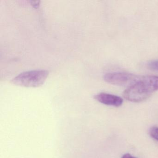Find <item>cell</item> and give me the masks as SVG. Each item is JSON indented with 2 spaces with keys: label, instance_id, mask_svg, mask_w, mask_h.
<instances>
[{
  "label": "cell",
  "instance_id": "5b68a950",
  "mask_svg": "<svg viewBox=\"0 0 158 158\" xmlns=\"http://www.w3.org/2000/svg\"><path fill=\"white\" fill-rule=\"evenodd\" d=\"M149 134L151 136L158 141V127H153L150 129Z\"/></svg>",
  "mask_w": 158,
  "mask_h": 158
},
{
  "label": "cell",
  "instance_id": "52a82bcc",
  "mask_svg": "<svg viewBox=\"0 0 158 158\" xmlns=\"http://www.w3.org/2000/svg\"><path fill=\"white\" fill-rule=\"evenodd\" d=\"M122 158H137L136 157H134V156H132L131 154L129 153H126V154H124L123 155V157Z\"/></svg>",
  "mask_w": 158,
  "mask_h": 158
},
{
  "label": "cell",
  "instance_id": "8992f818",
  "mask_svg": "<svg viewBox=\"0 0 158 158\" xmlns=\"http://www.w3.org/2000/svg\"><path fill=\"white\" fill-rule=\"evenodd\" d=\"M148 66L152 70L158 71V60L153 61L149 63Z\"/></svg>",
  "mask_w": 158,
  "mask_h": 158
},
{
  "label": "cell",
  "instance_id": "277c9868",
  "mask_svg": "<svg viewBox=\"0 0 158 158\" xmlns=\"http://www.w3.org/2000/svg\"><path fill=\"white\" fill-rule=\"evenodd\" d=\"M95 99L102 104L116 107L121 106L123 102L121 97L106 93H100L96 95Z\"/></svg>",
  "mask_w": 158,
  "mask_h": 158
},
{
  "label": "cell",
  "instance_id": "7a4b0ae2",
  "mask_svg": "<svg viewBox=\"0 0 158 158\" xmlns=\"http://www.w3.org/2000/svg\"><path fill=\"white\" fill-rule=\"evenodd\" d=\"M153 92L152 87L141 76L136 83L124 91L123 96L129 101L139 102L148 99Z\"/></svg>",
  "mask_w": 158,
  "mask_h": 158
},
{
  "label": "cell",
  "instance_id": "6da1fadb",
  "mask_svg": "<svg viewBox=\"0 0 158 158\" xmlns=\"http://www.w3.org/2000/svg\"><path fill=\"white\" fill-rule=\"evenodd\" d=\"M49 75L46 70H35L24 72L11 80L14 85L26 87H38L42 85Z\"/></svg>",
  "mask_w": 158,
  "mask_h": 158
},
{
  "label": "cell",
  "instance_id": "3957f363",
  "mask_svg": "<svg viewBox=\"0 0 158 158\" xmlns=\"http://www.w3.org/2000/svg\"><path fill=\"white\" fill-rule=\"evenodd\" d=\"M140 77L126 73H112L106 74L103 77L105 82L112 85L130 86L136 83Z\"/></svg>",
  "mask_w": 158,
  "mask_h": 158
}]
</instances>
